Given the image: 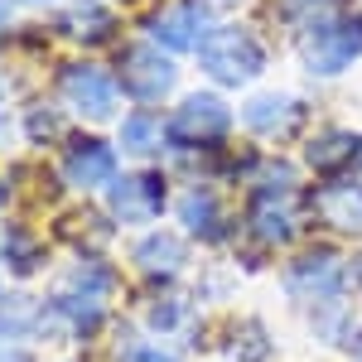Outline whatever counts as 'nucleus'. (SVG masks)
Listing matches in <instances>:
<instances>
[{
  "mask_svg": "<svg viewBox=\"0 0 362 362\" xmlns=\"http://www.w3.org/2000/svg\"><path fill=\"white\" fill-rule=\"evenodd\" d=\"M116 150L131 155V160H155L160 150H169V131H165V116L155 107H136V112L121 116L116 126Z\"/></svg>",
  "mask_w": 362,
  "mask_h": 362,
  "instance_id": "obj_18",
  "label": "nucleus"
},
{
  "mask_svg": "<svg viewBox=\"0 0 362 362\" xmlns=\"http://www.w3.org/2000/svg\"><path fill=\"white\" fill-rule=\"evenodd\" d=\"M20 5H49V0H20Z\"/></svg>",
  "mask_w": 362,
  "mask_h": 362,
  "instance_id": "obj_33",
  "label": "nucleus"
},
{
  "mask_svg": "<svg viewBox=\"0 0 362 362\" xmlns=\"http://www.w3.org/2000/svg\"><path fill=\"white\" fill-rule=\"evenodd\" d=\"M353 165H362V136L348 126H329V131H314L305 140V169H314L319 179H338Z\"/></svg>",
  "mask_w": 362,
  "mask_h": 362,
  "instance_id": "obj_15",
  "label": "nucleus"
},
{
  "mask_svg": "<svg viewBox=\"0 0 362 362\" xmlns=\"http://www.w3.org/2000/svg\"><path fill=\"white\" fill-rule=\"evenodd\" d=\"M309 121V107L295 92H251L242 102V126L256 140H290Z\"/></svg>",
  "mask_w": 362,
  "mask_h": 362,
  "instance_id": "obj_14",
  "label": "nucleus"
},
{
  "mask_svg": "<svg viewBox=\"0 0 362 362\" xmlns=\"http://www.w3.org/2000/svg\"><path fill=\"white\" fill-rule=\"evenodd\" d=\"M116 83H121V92L136 107H160L165 97H174V87H179V63L155 39H140V44H126L121 49V58H116Z\"/></svg>",
  "mask_w": 362,
  "mask_h": 362,
  "instance_id": "obj_5",
  "label": "nucleus"
},
{
  "mask_svg": "<svg viewBox=\"0 0 362 362\" xmlns=\"http://www.w3.org/2000/svg\"><path fill=\"white\" fill-rule=\"evenodd\" d=\"M276 10L295 34H305V29L324 25L329 15H338V0H276Z\"/></svg>",
  "mask_w": 362,
  "mask_h": 362,
  "instance_id": "obj_24",
  "label": "nucleus"
},
{
  "mask_svg": "<svg viewBox=\"0 0 362 362\" xmlns=\"http://www.w3.org/2000/svg\"><path fill=\"white\" fill-rule=\"evenodd\" d=\"M58 97L68 112H78L92 126H107L121 116V83H116L112 68L92 63V58H78V63H63L58 73Z\"/></svg>",
  "mask_w": 362,
  "mask_h": 362,
  "instance_id": "obj_6",
  "label": "nucleus"
},
{
  "mask_svg": "<svg viewBox=\"0 0 362 362\" xmlns=\"http://www.w3.org/2000/svg\"><path fill=\"white\" fill-rule=\"evenodd\" d=\"M353 290H358V295H362V256H358V261H353Z\"/></svg>",
  "mask_w": 362,
  "mask_h": 362,
  "instance_id": "obj_30",
  "label": "nucleus"
},
{
  "mask_svg": "<svg viewBox=\"0 0 362 362\" xmlns=\"http://www.w3.org/2000/svg\"><path fill=\"white\" fill-rule=\"evenodd\" d=\"M218 353H223L227 362H271L276 358V334H271V324H266L261 314H237L223 329Z\"/></svg>",
  "mask_w": 362,
  "mask_h": 362,
  "instance_id": "obj_17",
  "label": "nucleus"
},
{
  "mask_svg": "<svg viewBox=\"0 0 362 362\" xmlns=\"http://www.w3.org/2000/svg\"><path fill=\"white\" fill-rule=\"evenodd\" d=\"M10 29V0H0V34Z\"/></svg>",
  "mask_w": 362,
  "mask_h": 362,
  "instance_id": "obj_29",
  "label": "nucleus"
},
{
  "mask_svg": "<svg viewBox=\"0 0 362 362\" xmlns=\"http://www.w3.org/2000/svg\"><path fill=\"white\" fill-rule=\"evenodd\" d=\"M169 208V179L160 169H131V174H116L107 184V218L116 227H155Z\"/></svg>",
  "mask_w": 362,
  "mask_h": 362,
  "instance_id": "obj_7",
  "label": "nucleus"
},
{
  "mask_svg": "<svg viewBox=\"0 0 362 362\" xmlns=\"http://www.w3.org/2000/svg\"><path fill=\"white\" fill-rule=\"evenodd\" d=\"M116 362H189L174 343H165V338H126L121 348H116Z\"/></svg>",
  "mask_w": 362,
  "mask_h": 362,
  "instance_id": "obj_25",
  "label": "nucleus"
},
{
  "mask_svg": "<svg viewBox=\"0 0 362 362\" xmlns=\"http://www.w3.org/2000/svg\"><path fill=\"white\" fill-rule=\"evenodd\" d=\"M107 319H112L107 300H92V295H78V290H63L58 285L54 295L44 300L39 343H92V338L107 329Z\"/></svg>",
  "mask_w": 362,
  "mask_h": 362,
  "instance_id": "obj_8",
  "label": "nucleus"
},
{
  "mask_svg": "<svg viewBox=\"0 0 362 362\" xmlns=\"http://www.w3.org/2000/svg\"><path fill=\"white\" fill-rule=\"evenodd\" d=\"M189 237L174 232V227H145L136 242H131V271L150 285H174V280L189 271Z\"/></svg>",
  "mask_w": 362,
  "mask_h": 362,
  "instance_id": "obj_12",
  "label": "nucleus"
},
{
  "mask_svg": "<svg viewBox=\"0 0 362 362\" xmlns=\"http://www.w3.org/2000/svg\"><path fill=\"white\" fill-rule=\"evenodd\" d=\"M5 92H10V83H5V73H0V107H5Z\"/></svg>",
  "mask_w": 362,
  "mask_h": 362,
  "instance_id": "obj_32",
  "label": "nucleus"
},
{
  "mask_svg": "<svg viewBox=\"0 0 362 362\" xmlns=\"http://www.w3.org/2000/svg\"><path fill=\"white\" fill-rule=\"evenodd\" d=\"M305 218L334 232V237H353L362 242V179L353 174H338V179H324L305 194Z\"/></svg>",
  "mask_w": 362,
  "mask_h": 362,
  "instance_id": "obj_11",
  "label": "nucleus"
},
{
  "mask_svg": "<svg viewBox=\"0 0 362 362\" xmlns=\"http://www.w3.org/2000/svg\"><path fill=\"white\" fill-rule=\"evenodd\" d=\"M309 329L319 334L324 348H338V353H362V314L353 309V300H334V305L309 309Z\"/></svg>",
  "mask_w": 362,
  "mask_h": 362,
  "instance_id": "obj_19",
  "label": "nucleus"
},
{
  "mask_svg": "<svg viewBox=\"0 0 362 362\" xmlns=\"http://www.w3.org/2000/svg\"><path fill=\"white\" fill-rule=\"evenodd\" d=\"M232 107H227L218 92H189L174 112L165 116L169 131V150L174 155H208V150H223V140L232 136Z\"/></svg>",
  "mask_w": 362,
  "mask_h": 362,
  "instance_id": "obj_3",
  "label": "nucleus"
},
{
  "mask_svg": "<svg viewBox=\"0 0 362 362\" xmlns=\"http://www.w3.org/2000/svg\"><path fill=\"white\" fill-rule=\"evenodd\" d=\"M213 29L218 25H213V15H208L203 0H179V5H165L160 15H150L145 34H150L160 49H169V54H198Z\"/></svg>",
  "mask_w": 362,
  "mask_h": 362,
  "instance_id": "obj_13",
  "label": "nucleus"
},
{
  "mask_svg": "<svg viewBox=\"0 0 362 362\" xmlns=\"http://www.w3.org/2000/svg\"><path fill=\"white\" fill-rule=\"evenodd\" d=\"M58 285H63V290H78V295H92V300H112L116 285H121V271H116L102 251H78V256L63 266Z\"/></svg>",
  "mask_w": 362,
  "mask_h": 362,
  "instance_id": "obj_21",
  "label": "nucleus"
},
{
  "mask_svg": "<svg viewBox=\"0 0 362 362\" xmlns=\"http://www.w3.org/2000/svg\"><path fill=\"white\" fill-rule=\"evenodd\" d=\"M0 266L10 271V276H39L44 266H49V247H44V237L25 223H5L0 227Z\"/></svg>",
  "mask_w": 362,
  "mask_h": 362,
  "instance_id": "obj_20",
  "label": "nucleus"
},
{
  "mask_svg": "<svg viewBox=\"0 0 362 362\" xmlns=\"http://www.w3.org/2000/svg\"><path fill=\"white\" fill-rule=\"evenodd\" d=\"M0 362H34V353L25 343H0Z\"/></svg>",
  "mask_w": 362,
  "mask_h": 362,
  "instance_id": "obj_27",
  "label": "nucleus"
},
{
  "mask_svg": "<svg viewBox=\"0 0 362 362\" xmlns=\"http://www.w3.org/2000/svg\"><path fill=\"white\" fill-rule=\"evenodd\" d=\"M121 5H131V0H121Z\"/></svg>",
  "mask_w": 362,
  "mask_h": 362,
  "instance_id": "obj_34",
  "label": "nucleus"
},
{
  "mask_svg": "<svg viewBox=\"0 0 362 362\" xmlns=\"http://www.w3.org/2000/svg\"><path fill=\"white\" fill-rule=\"evenodd\" d=\"M58 29H63L68 39L87 44V49H97V44H112L116 39V10L102 5V0H68Z\"/></svg>",
  "mask_w": 362,
  "mask_h": 362,
  "instance_id": "obj_22",
  "label": "nucleus"
},
{
  "mask_svg": "<svg viewBox=\"0 0 362 362\" xmlns=\"http://www.w3.org/2000/svg\"><path fill=\"white\" fill-rule=\"evenodd\" d=\"M140 324H145L150 338H184V334H194V324H198V300L160 285V295H150V305L140 309Z\"/></svg>",
  "mask_w": 362,
  "mask_h": 362,
  "instance_id": "obj_16",
  "label": "nucleus"
},
{
  "mask_svg": "<svg viewBox=\"0 0 362 362\" xmlns=\"http://www.w3.org/2000/svg\"><path fill=\"white\" fill-rule=\"evenodd\" d=\"M358 58H362V15L338 10L324 25H314V29L300 34V63H305L309 78H319V83L343 78Z\"/></svg>",
  "mask_w": 362,
  "mask_h": 362,
  "instance_id": "obj_4",
  "label": "nucleus"
},
{
  "mask_svg": "<svg viewBox=\"0 0 362 362\" xmlns=\"http://www.w3.org/2000/svg\"><path fill=\"white\" fill-rule=\"evenodd\" d=\"M10 140H15V121H10V112H5V107H0V150H5Z\"/></svg>",
  "mask_w": 362,
  "mask_h": 362,
  "instance_id": "obj_28",
  "label": "nucleus"
},
{
  "mask_svg": "<svg viewBox=\"0 0 362 362\" xmlns=\"http://www.w3.org/2000/svg\"><path fill=\"white\" fill-rule=\"evenodd\" d=\"M266 63H271L266 39L247 25H218L198 49V73L218 87H251L266 73Z\"/></svg>",
  "mask_w": 362,
  "mask_h": 362,
  "instance_id": "obj_2",
  "label": "nucleus"
},
{
  "mask_svg": "<svg viewBox=\"0 0 362 362\" xmlns=\"http://www.w3.org/2000/svg\"><path fill=\"white\" fill-rule=\"evenodd\" d=\"M174 218H179V232H184L189 242H198V247H227L232 232H237L223 194H218L213 184H203V179H194V184L179 189V198H174Z\"/></svg>",
  "mask_w": 362,
  "mask_h": 362,
  "instance_id": "obj_9",
  "label": "nucleus"
},
{
  "mask_svg": "<svg viewBox=\"0 0 362 362\" xmlns=\"http://www.w3.org/2000/svg\"><path fill=\"white\" fill-rule=\"evenodd\" d=\"M121 169V150L102 136H68L63 140V155H58V174L68 189L78 194H107V184Z\"/></svg>",
  "mask_w": 362,
  "mask_h": 362,
  "instance_id": "obj_10",
  "label": "nucleus"
},
{
  "mask_svg": "<svg viewBox=\"0 0 362 362\" xmlns=\"http://www.w3.org/2000/svg\"><path fill=\"white\" fill-rule=\"evenodd\" d=\"M5 198H10V184H5V174H0V213H5Z\"/></svg>",
  "mask_w": 362,
  "mask_h": 362,
  "instance_id": "obj_31",
  "label": "nucleus"
},
{
  "mask_svg": "<svg viewBox=\"0 0 362 362\" xmlns=\"http://www.w3.org/2000/svg\"><path fill=\"white\" fill-rule=\"evenodd\" d=\"M20 131H25L29 145H49V140H63V116H58V107L39 102V107H29V112H25Z\"/></svg>",
  "mask_w": 362,
  "mask_h": 362,
  "instance_id": "obj_26",
  "label": "nucleus"
},
{
  "mask_svg": "<svg viewBox=\"0 0 362 362\" xmlns=\"http://www.w3.org/2000/svg\"><path fill=\"white\" fill-rule=\"evenodd\" d=\"M44 329V300L29 290L0 295V343H39Z\"/></svg>",
  "mask_w": 362,
  "mask_h": 362,
  "instance_id": "obj_23",
  "label": "nucleus"
},
{
  "mask_svg": "<svg viewBox=\"0 0 362 362\" xmlns=\"http://www.w3.org/2000/svg\"><path fill=\"white\" fill-rule=\"evenodd\" d=\"M348 285H353V261H343L338 247H305L280 266V290L300 309L348 300Z\"/></svg>",
  "mask_w": 362,
  "mask_h": 362,
  "instance_id": "obj_1",
  "label": "nucleus"
}]
</instances>
